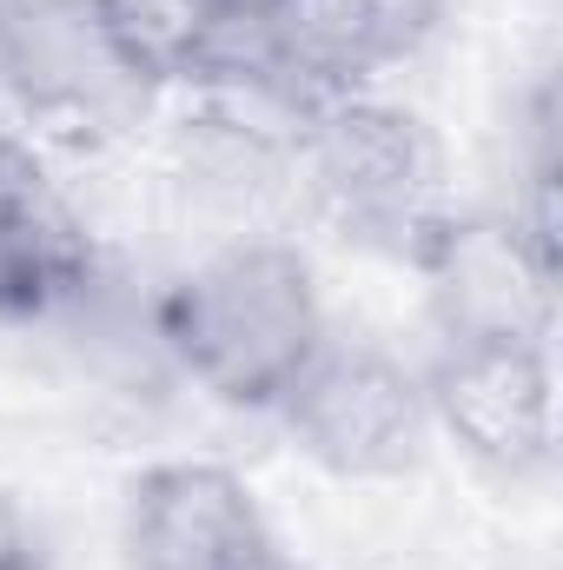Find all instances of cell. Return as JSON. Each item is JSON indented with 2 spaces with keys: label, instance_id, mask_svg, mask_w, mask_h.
Returning <instances> with one entry per match:
<instances>
[{
  "label": "cell",
  "instance_id": "obj_1",
  "mask_svg": "<svg viewBox=\"0 0 563 570\" xmlns=\"http://www.w3.org/2000/svg\"><path fill=\"white\" fill-rule=\"evenodd\" d=\"M159 345L206 399L233 412H279L292 379L325 345L318 279L292 246L239 239L166 285Z\"/></svg>",
  "mask_w": 563,
  "mask_h": 570
},
{
  "label": "cell",
  "instance_id": "obj_2",
  "mask_svg": "<svg viewBox=\"0 0 563 570\" xmlns=\"http://www.w3.org/2000/svg\"><path fill=\"white\" fill-rule=\"evenodd\" d=\"M298 166L312 173V193L325 199V213L352 233H392V239L418 246L444 219V206H437V179H444L437 134L412 107H398L372 87L332 94L305 114Z\"/></svg>",
  "mask_w": 563,
  "mask_h": 570
},
{
  "label": "cell",
  "instance_id": "obj_3",
  "mask_svg": "<svg viewBox=\"0 0 563 570\" xmlns=\"http://www.w3.org/2000/svg\"><path fill=\"white\" fill-rule=\"evenodd\" d=\"M424 379L431 431L491 478H537L557 458V365L537 332H451Z\"/></svg>",
  "mask_w": 563,
  "mask_h": 570
},
{
  "label": "cell",
  "instance_id": "obj_4",
  "mask_svg": "<svg viewBox=\"0 0 563 570\" xmlns=\"http://www.w3.org/2000/svg\"><path fill=\"white\" fill-rule=\"evenodd\" d=\"M285 431L332 478H398L424 458V379L378 345H318L279 399Z\"/></svg>",
  "mask_w": 563,
  "mask_h": 570
},
{
  "label": "cell",
  "instance_id": "obj_5",
  "mask_svg": "<svg viewBox=\"0 0 563 570\" xmlns=\"http://www.w3.org/2000/svg\"><path fill=\"white\" fill-rule=\"evenodd\" d=\"M134 570H292L253 484L213 458H166L127 491Z\"/></svg>",
  "mask_w": 563,
  "mask_h": 570
},
{
  "label": "cell",
  "instance_id": "obj_6",
  "mask_svg": "<svg viewBox=\"0 0 563 570\" xmlns=\"http://www.w3.org/2000/svg\"><path fill=\"white\" fill-rule=\"evenodd\" d=\"M437 0H285L259 27V47L305 100L358 94L431 33Z\"/></svg>",
  "mask_w": 563,
  "mask_h": 570
},
{
  "label": "cell",
  "instance_id": "obj_7",
  "mask_svg": "<svg viewBox=\"0 0 563 570\" xmlns=\"http://www.w3.org/2000/svg\"><path fill=\"white\" fill-rule=\"evenodd\" d=\"M412 259L437 285L451 332H537L544 338L557 273L517 239L511 219H451L444 213L412 246Z\"/></svg>",
  "mask_w": 563,
  "mask_h": 570
},
{
  "label": "cell",
  "instance_id": "obj_8",
  "mask_svg": "<svg viewBox=\"0 0 563 570\" xmlns=\"http://www.w3.org/2000/svg\"><path fill=\"white\" fill-rule=\"evenodd\" d=\"M93 273L87 226L33 146L0 134V318H40Z\"/></svg>",
  "mask_w": 563,
  "mask_h": 570
},
{
  "label": "cell",
  "instance_id": "obj_9",
  "mask_svg": "<svg viewBox=\"0 0 563 570\" xmlns=\"http://www.w3.org/2000/svg\"><path fill=\"white\" fill-rule=\"evenodd\" d=\"M73 13L107 73L134 94H192L233 47L213 0H73Z\"/></svg>",
  "mask_w": 563,
  "mask_h": 570
},
{
  "label": "cell",
  "instance_id": "obj_10",
  "mask_svg": "<svg viewBox=\"0 0 563 570\" xmlns=\"http://www.w3.org/2000/svg\"><path fill=\"white\" fill-rule=\"evenodd\" d=\"M279 7H285V0H213V13H219L233 33H239V27H246V33H259V27H266Z\"/></svg>",
  "mask_w": 563,
  "mask_h": 570
}]
</instances>
